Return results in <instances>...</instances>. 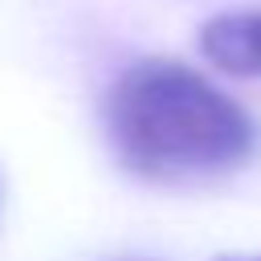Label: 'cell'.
<instances>
[{
    "instance_id": "2",
    "label": "cell",
    "mask_w": 261,
    "mask_h": 261,
    "mask_svg": "<svg viewBox=\"0 0 261 261\" xmlns=\"http://www.w3.org/2000/svg\"><path fill=\"white\" fill-rule=\"evenodd\" d=\"M200 53L232 77H261V8H232L200 29Z\"/></svg>"
},
{
    "instance_id": "1",
    "label": "cell",
    "mask_w": 261,
    "mask_h": 261,
    "mask_svg": "<svg viewBox=\"0 0 261 261\" xmlns=\"http://www.w3.org/2000/svg\"><path fill=\"white\" fill-rule=\"evenodd\" d=\"M102 126L130 175L167 188L224 179L261 147L253 114L175 57H139L118 69L102 98Z\"/></svg>"
},
{
    "instance_id": "3",
    "label": "cell",
    "mask_w": 261,
    "mask_h": 261,
    "mask_svg": "<svg viewBox=\"0 0 261 261\" xmlns=\"http://www.w3.org/2000/svg\"><path fill=\"white\" fill-rule=\"evenodd\" d=\"M257 261H261V257H257Z\"/></svg>"
}]
</instances>
